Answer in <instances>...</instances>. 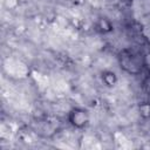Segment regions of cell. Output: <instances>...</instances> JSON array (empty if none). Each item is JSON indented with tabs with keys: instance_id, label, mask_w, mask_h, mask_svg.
<instances>
[{
	"instance_id": "cell-1",
	"label": "cell",
	"mask_w": 150,
	"mask_h": 150,
	"mask_svg": "<svg viewBox=\"0 0 150 150\" xmlns=\"http://www.w3.org/2000/svg\"><path fill=\"white\" fill-rule=\"evenodd\" d=\"M121 66L128 70L129 73H138L139 71V62L134 53L130 50H124L121 55Z\"/></svg>"
},
{
	"instance_id": "cell-2",
	"label": "cell",
	"mask_w": 150,
	"mask_h": 150,
	"mask_svg": "<svg viewBox=\"0 0 150 150\" xmlns=\"http://www.w3.org/2000/svg\"><path fill=\"white\" fill-rule=\"evenodd\" d=\"M74 123L76 122V124L77 125H81V124H83V123H86V116H84V112L83 111H81V110H79V111H76L75 114H74Z\"/></svg>"
}]
</instances>
